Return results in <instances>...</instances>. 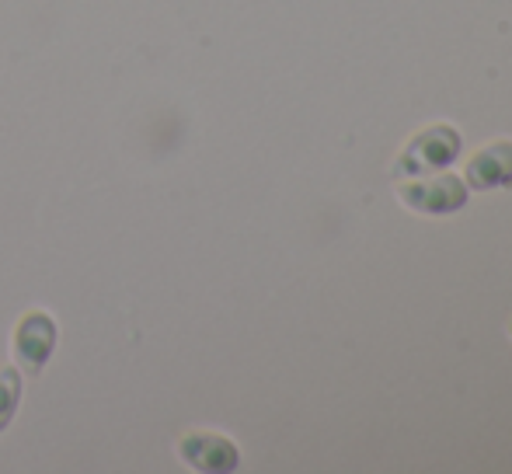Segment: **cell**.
Here are the masks:
<instances>
[{
    "label": "cell",
    "mask_w": 512,
    "mask_h": 474,
    "mask_svg": "<svg viewBox=\"0 0 512 474\" xmlns=\"http://www.w3.org/2000/svg\"><path fill=\"white\" fill-rule=\"evenodd\" d=\"M53 346H56L53 318L42 311L25 314V321L18 325V335H14V353H18L21 366L28 373H39L46 366V359L53 356Z\"/></svg>",
    "instance_id": "4"
},
{
    "label": "cell",
    "mask_w": 512,
    "mask_h": 474,
    "mask_svg": "<svg viewBox=\"0 0 512 474\" xmlns=\"http://www.w3.org/2000/svg\"><path fill=\"white\" fill-rule=\"evenodd\" d=\"M398 199L415 213L425 217H443V213H457L467 206V182L450 171H432V178H401L398 182Z\"/></svg>",
    "instance_id": "2"
},
{
    "label": "cell",
    "mask_w": 512,
    "mask_h": 474,
    "mask_svg": "<svg viewBox=\"0 0 512 474\" xmlns=\"http://www.w3.org/2000/svg\"><path fill=\"white\" fill-rule=\"evenodd\" d=\"M467 189H506L512 185V143L495 140L474 150L464 171Z\"/></svg>",
    "instance_id": "3"
},
{
    "label": "cell",
    "mask_w": 512,
    "mask_h": 474,
    "mask_svg": "<svg viewBox=\"0 0 512 474\" xmlns=\"http://www.w3.org/2000/svg\"><path fill=\"white\" fill-rule=\"evenodd\" d=\"M509 339H512V321H509Z\"/></svg>",
    "instance_id": "7"
},
{
    "label": "cell",
    "mask_w": 512,
    "mask_h": 474,
    "mask_svg": "<svg viewBox=\"0 0 512 474\" xmlns=\"http://www.w3.org/2000/svg\"><path fill=\"white\" fill-rule=\"evenodd\" d=\"M18 398H21V377L18 370H11V366H4L0 370V429L11 422L14 408H18Z\"/></svg>",
    "instance_id": "6"
},
{
    "label": "cell",
    "mask_w": 512,
    "mask_h": 474,
    "mask_svg": "<svg viewBox=\"0 0 512 474\" xmlns=\"http://www.w3.org/2000/svg\"><path fill=\"white\" fill-rule=\"evenodd\" d=\"M460 154V133L446 122L422 129L401 147V154L391 164V178H418V175H432V171H443L446 164H453Z\"/></svg>",
    "instance_id": "1"
},
{
    "label": "cell",
    "mask_w": 512,
    "mask_h": 474,
    "mask_svg": "<svg viewBox=\"0 0 512 474\" xmlns=\"http://www.w3.org/2000/svg\"><path fill=\"white\" fill-rule=\"evenodd\" d=\"M185 464L199 471H234L237 468V447L216 433H189L182 440Z\"/></svg>",
    "instance_id": "5"
}]
</instances>
